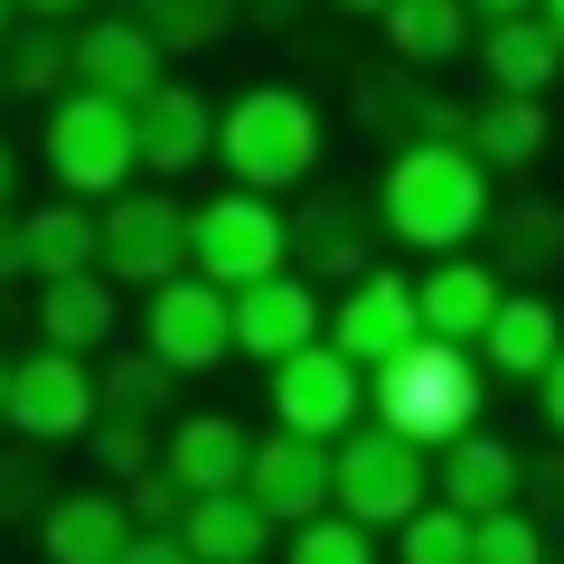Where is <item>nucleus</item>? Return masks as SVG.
Returning a JSON list of instances; mask_svg holds the SVG:
<instances>
[{
    "label": "nucleus",
    "mask_w": 564,
    "mask_h": 564,
    "mask_svg": "<svg viewBox=\"0 0 564 564\" xmlns=\"http://www.w3.org/2000/svg\"><path fill=\"white\" fill-rule=\"evenodd\" d=\"M395 564H470V518L462 508H414V518L395 527Z\"/></svg>",
    "instance_id": "obj_36"
},
{
    "label": "nucleus",
    "mask_w": 564,
    "mask_h": 564,
    "mask_svg": "<svg viewBox=\"0 0 564 564\" xmlns=\"http://www.w3.org/2000/svg\"><path fill=\"white\" fill-rule=\"evenodd\" d=\"M470 57H480V76H489V95H555V76H564V39L545 20H480V39H470Z\"/></svg>",
    "instance_id": "obj_22"
},
{
    "label": "nucleus",
    "mask_w": 564,
    "mask_h": 564,
    "mask_svg": "<svg viewBox=\"0 0 564 564\" xmlns=\"http://www.w3.org/2000/svg\"><path fill=\"white\" fill-rule=\"evenodd\" d=\"M480 404H489V367L452 339H414L404 358L367 377V423L404 433L414 452H452L462 433H480Z\"/></svg>",
    "instance_id": "obj_3"
},
{
    "label": "nucleus",
    "mask_w": 564,
    "mask_h": 564,
    "mask_svg": "<svg viewBox=\"0 0 564 564\" xmlns=\"http://www.w3.org/2000/svg\"><path fill=\"white\" fill-rule=\"evenodd\" d=\"M39 555L47 564H122L132 555V508H122V489H66L39 518Z\"/></svg>",
    "instance_id": "obj_19"
},
{
    "label": "nucleus",
    "mask_w": 564,
    "mask_h": 564,
    "mask_svg": "<svg viewBox=\"0 0 564 564\" xmlns=\"http://www.w3.org/2000/svg\"><path fill=\"white\" fill-rule=\"evenodd\" d=\"M329 508L358 518L367 536L404 527L414 508H433V452H414L386 423H358L348 443H329Z\"/></svg>",
    "instance_id": "obj_6"
},
{
    "label": "nucleus",
    "mask_w": 564,
    "mask_h": 564,
    "mask_svg": "<svg viewBox=\"0 0 564 564\" xmlns=\"http://www.w3.org/2000/svg\"><path fill=\"white\" fill-rule=\"evenodd\" d=\"M10 188H20V161H10V141H0V217H10Z\"/></svg>",
    "instance_id": "obj_46"
},
{
    "label": "nucleus",
    "mask_w": 564,
    "mask_h": 564,
    "mask_svg": "<svg viewBox=\"0 0 564 564\" xmlns=\"http://www.w3.org/2000/svg\"><path fill=\"white\" fill-rule=\"evenodd\" d=\"M508 282L489 254H443L414 273V311H423V339H452V348H480V329L499 321Z\"/></svg>",
    "instance_id": "obj_15"
},
{
    "label": "nucleus",
    "mask_w": 564,
    "mask_h": 564,
    "mask_svg": "<svg viewBox=\"0 0 564 564\" xmlns=\"http://www.w3.org/2000/svg\"><path fill=\"white\" fill-rule=\"evenodd\" d=\"M95 386H104V414H141V423H161L170 404H180V377H170L151 348H122V358H104Z\"/></svg>",
    "instance_id": "obj_32"
},
{
    "label": "nucleus",
    "mask_w": 564,
    "mask_h": 564,
    "mask_svg": "<svg viewBox=\"0 0 564 564\" xmlns=\"http://www.w3.org/2000/svg\"><path fill=\"white\" fill-rule=\"evenodd\" d=\"M122 564H198V555H188L180 536H132V555H122Z\"/></svg>",
    "instance_id": "obj_42"
},
{
    "label": "nucleus",
    "mask_w": 564,
    "mask_h": 564,
    "mask_svg": "<svg viewBox=\"0 0 564 564\" xmlns=\"http://www.w3.org/2000/svg\"><path fill=\"white\" fill-rule=\"evenodd\" d=\"M0 104H10V76H0Z\"/></svg>",
    "instance_id": "obj_51"
},
{
    "label": "nucleus",
    "mask_w": 564,
    "mask_h": 564,
    "mask_svg": "<svg viewBox=\"0 0 564 564\" xmlns=\"http://www.w3.org/2000/svg\"><path fill=\"white\" fill-rule=\"evenodd\" d=\"M423 95H433V76H414V66L386 57V66H367V76H358V122L404 151V141L423 132Z\"/></svg>",
    "instance_id": "obj_31"
},
{
    "label": "nucleus",
    "mask_w": 564,
    "mask_h": 564,
    "mask_svg": "<svg viewBox=\"0 0 564 564\" xmlns=\"http://www.w3.org/2000/svg\"><path fill=\"white\" fill-rule=\"evenodd\" d=\"M518 489H527V452L499 433H462L452 452H433V499L462 518H499V508H518Z\"/></svg>",
    "instance_id": "obj_18"
},
{
    "label": "nucleus",
    "mask_w": 564,
    "mask_h": 564,
    "mask_svg": "<svg viewBox=\"0 0 564 564\" xmlns=\"http://www.w3.org/2000/svg\"><path fill=\"white\" fill-rule=\"evenodd\" d=\"M95 273L113 292H161V282H180L188 273V207L161 180L104 198L95 207Z\"/></svg>",
    "instance_id": "obj_7"
},
{
    "label": "nucleus",
    "mask_w": 564,
    "mask_h": 564,
    "mask_svg": "<svg viewBox=\"0 0 564 564\" xmlns=\"http://www.w3.org/2000/svg\"><path fill=\"white\" fill-rule=\"evenodd\" d=\"M414 339H423L414 273H395V263H367V273L348 282L339 302H329V348H339L348 367H367V377H377L386 358H404Z\"/></svg>",
    "instance_id": "obj_11"
},
{
    "label": "nucleus",
    "mask_w": 564,
    "mask_h": 564,
    "mask_svg": "<svg viewBox=\"0 0 564 564\" xmlns=\"http://www.w3.org/2000/svg\"><path fill=\"white\" fill-rule=\"evenodd\" d=\"M95 414H104L95 358H66V348H29V358H10V433H20L29 452L85 443Z\"/></svg>",
    "instance_id": "obj_10"
},
{
    "label": "nucleus",
    "mask_w": 564,
    "mask_h": 564,
    "mask_svg": "<svg viewBox=\"0 0 564 564\" xmlns=\"http://www.w3.org/2000/svg\"><path fill=\"white\" fill-rule=\"evenodd\" d=\"M10 29H20V0H0V47H10Z\"/></svg>",
    "instance_id": "obj_48"
},
{
    "label": "nucleus",
    "mask_w": 564,
    "mask_h": 564,
    "mask_svg": "<svg viewBox=\"0 0 564 564\" xmlns=\"http://www.w3.org/2000/svg\"><path fill=\"white\" fill-rule=\"evenodd\" d=\"M39 151H47V180L57 198L76 207H104L132 188L141 151H132V104H104V95H57L39 122Z\"/></svg>",
    "instance_id": "obj_5"
},
{
    "label": "nucleus",
    "mask_w": 564,
    "mask_h": 564,
    "mask_svg": "<svg viewBox=\"0 0 564 564\" xmlns=\"http://www.w3.org/2000/svg\"><path fill=\"white\" fill-rule=\"evenodd\" d=\"M245 462H254V433H245L236 414H170V433H161V470L188 489V499L245 489Z\"/></svg>",
    "instance_id": "obj_17"
},
{
    "label": "nucleus",
    "mask_w": 564,
    "mask_h": 564,
    "mask_svg": "<svg viewBox=\"0 0 564 564\" xmlns=\"http://www.w3.org/2000/svg\"><path fill=\"white\" fill-rule=\"evenodd\" d=\"M386 57L414 66V76H433V66L470 57V39H480V20H470V0H386Z\"/></svg>",
    "instance_id": "obj_24"
},
{
    "label": "nucleus",
    "mask_w": 564,
    "mask_h": 564,
    "mask_svg": "<svg viewBox=\"0 0 564 564\" xmlns=\"http://www.w3.org/2000/svg\"><path fill=\"white\" fill-rule=\"evenodd\" d=\"M0 423H10V358H0Z\"/></svg>",
    "instance_id": "obj_50"
},
{
    "label": "nucleus",
    "mask_w": 564,
    "mask_h": 564,
    "mask_svg": "<svg viewBox=\"0 0 564 564\" xmlns=\"http://www.w3.org/2000/svg\"><path fill=\"white\" fill-rule=\"evenodd\" d=\"M122 329V292L104 273H66L39 282V348H66V358H104Z\"/></svg>",
    "instance_id": "obj_21"
},
{
    "label": "nucleus",
    "mask_w": 564,
    "mask_h": 564,
    "mask_svg": "<svg viewBox=\"0 0 564 564\" xmlns=\"http://www.w3.org/2000/svg\"><path fill=\"white\" fill-rule=\"evenodd\" d=\"M329 161V113L302 85H236L217 104V170L226 188H254V198H292L311 188Z\"/></svg>",
    "instance_id": "obj_2"
},
{
    "label": "nucleus",
    "mask_w": 564,
    "mask_h": 564,
    "mask_svg": "<svg viewBox=\"0 0 564 564\" xmlns=\"http://www.w3.org/2000/svg\"><path fill=\"white\" fill-rule=\"evenodd\" d=\"M489 207H499V180L470 161V141H404L377 170V226L423 263L470 254L489 236Z\"/></svg>",
    "instance_id": "obj_1"
},
{
    "label": "nucleus",
    "mask_w": 564,
    "mask_h": 564,
    "mask_svg": "<svg viewBox=\"0 0 564 564\" xmlns=\"http://www.w3.org/2000/svg\"><path fill=\"white\" fill-rule=\"evenodd\" d=\"M545 141H555V113H545L536 95H480V104H470V161H480L489 180L536 170Z\"/></svg>",
    "instance_id": "obj_23"
},
{
    "label": "nucleus",
    "mask_w": 564,
    "mask_h": 564,
    "mask_svg": "<svg viewBox=\"0 0 564 564\" xmlns=\"http://www.w3.org/2000/svg\"><path fill=\"white\" fill-rule=\"evenodd\" d=\"M132 151H141V170H151L161 188L188 180V170H207V161H217V104H207L198 85L170 76L161 95L132 104Z\"/></svg>",
    "instance_id": "obj_13"
},
{
    "label": "nucleus",
    "mask_w": 564,
    "mask_h": 564,
    "mask_svg": "<svg viewBox=\"0 0 564 564\" xmlns=\"http://www.w3.org/2000/svg\"><path fill=\"white\" fill-rule=\"evenodd\" d=\"M545 0H470V20H536Z\"/></svg>",
    "instance_id": "obj_43"
},
{
    "label": "nucleus",
    "mask_w": 564,
    "mask_h": 564,
    "mask_svg": "<svg viewBox=\"0 0 564 564\" xmlns=\"http://www.w3.org/2000/svg\"><path fill=\"white\" fill-rule=\"evenodd\" d=\"M47 508H57L47 462H39V452H10V462H0V518H29V527H39Z\"/></svg>",
    "instance_id": "obj_38"
},
{
    "label": "nucleus",
    "mask_w": 564,
    "mask_h": 564,
    "mask_svg": "<svg viewBox=\"0 0 564 564\" xmlns=\"http://www.w3.org/2000/svg\"><path fill=\"white\" fill-rule=\"evenodd\" d=\"M358 245H367V207H358V198H339V188H329V198H311L302 217H292V254H302L311 273L358 282V273H367V263H358Z\"/></svg>",
    "instance_id": "obj_28"
},
{
    "label": "nucleus",
    "mask_w": 564,
    "mask_h": 564,
    "mask_svg": "<svg viewBox=\"0 0 564 564\" xmlns=\"http://www.w3.org/2000/svg\"><path fill=\"white\" fill-rule=\"evenodd\" d=\"M85 452H95V470H113L122 489L141 480V470H161V433L141 414H95V433H85Z\"/></svg>",
    "instance_id": "obj_35"
},
{
    "label": "nucleus",
    "mask_w": 564,
    "mask_h": 564,
    "mask_svg": "<svg viewBox=\"0 0 564 564\" xmlns=\"http://www.w3.org/2000/svg\"><path fill=\"white\" fill-rule=\"evenodd\" d=\"M329 10H348V20H386V0H329Z\"/></svg>",
    "instance_id": "obj_47"
},
{
    "label": "nucleus",
    "mask_w": 564,
    "mask_h": 564,
    "mask_svg": "<svg viewBox=\"0 0 564 564\" xmlns=\"http://www.w3.org/2000/svg\"><path fill=\"white\" fill-rule=\"evenodd\" d=\"M489 263H499V282L508 273H555L564 263V207H545V198L489 207Z\"/></svg>",
    "instance_id": "obj_26"
},
{
    "label": "nucleus",
    "mask_w": 564,
    "mask_h": 564,
    "mask_svg": "<svg viewBox=\"0 0 564 564\" xmlns=\"http://www.w3.org/2000/svg\"><path fill=\"white\" fill-rule=\"evenodd\" d=\"M263 404H273V433H302V443H348L367 423V367H348L339 348H302V358L263 367Z\"/></svg>",
    "instance_id": "obj_8"
},
{
    "label": "nucleus",
    "mask_w": 564,
    "mask_h": 564,
    "mask_svg": "<svg viewBox=\"0 0 564 564\" xmlns=\"http://www.w3.org/2000/svg\"><path fill=\"white\" fill-rule=\"evenodd\" d=\"M188 273H207L217 292H254V282L292 273V207L254 198V188H207L188 207Z\"/></svg>",
    "instance_id": "obj_4"
},
{
    "label": "nucleus",
    "mask_w": 564,
    "mask_h": 564,
    "mask_svg": "<svg viewBox=\"0 0 564 564\" xmlns=\"http://www.w3.org/2000/svg\"><path fill=\"white\" fill-rule=\"evenodd\" d=\"M518 508H536V518L555 508V518H564V443L545 452V462H527V489H518Z\"/></svg>",
    "instance_id": "obj_39"
},
{
    "label": "nucleus",
    "mask_w": 564,
    "mask_h": 564,
    "mask_svg": "<svg viewBox=\"0 0 564 564\" xmlns=\"http://www.w3.org/2000/svg\"><path fill=\"white\" fill-rule=\"evenodd\" d=\"M536 20H545V29H555V39H564V0H545V10H536Z\"/></svg>",
    "instance_id": "obj_49"
},
{
    "label": "nucleus",
    "mask_w": 564,
    "mask_h": 564,
    "mask_svg": "<svg viewBox=\"0 0 564 564\" xmlns=\"http://www.w3.org/2000/svg\"><path fill=\"white\" fill-rule=\"evenodd\" d=\"M29 236V282H66V273H95V207L76 198H47L20 217Z\"/></svg>",
    "instance_id": "obj_27"
},
{
    "label": "nucleus",
    "mask_w": 564,
    "mask_h": 564,
    "mask_svg": "<svg viewBox=\"0 0 564 564\" xmlns=\"http://www.w3.org/2000/svg\"><path fill=\"white\" fill-rule=\"evenodd\" d=\"M122 508H132V536H180V518H188V489L170 480V470H141Z\"/></svg>",
    "instance_id": "obj_37"
},
{
    "label": "nucleus",
    "mask_w": 564,
    "mask_h": 564,
    "mask_svg": "<svg viewBox=\"0 0 564 564\" xmlns=\"http://www.w3.org/2000/svg\"><path fill=\"white\" fill-rule=\"evenodd\" d=\"M273 536H282V527L263 518V508L245 499V489L188 499V518H180V545H188L198 564H263V555H273Z\"/></svg>",
    "instance_id": "obj_25"
},
{
    "label": "nucleus",
    "mask_w": 564,
    "mask_h": 564,
    "mask_svg": "<svg viewBox=\"0 0 564 564\" xmlns=\"http://www.w3.org/2000/svg\"><path fill=\"white\" fill-rule=\"evenodd\" d=\"M292 10H302V0H245V20H263V29H282Z\"/></svg>",
    "instance_id": "obj_45"
},
{
    "label": "nucleus",
    "mask_w": 564,
    "mask_h": 564,
    "mask_svg": "<svg viewBox=\"0 0 564 564\" xmlns=\"http://www.w3.org/2000/svg\"><path fill=\"white\" fill-rule=\"evenodd\" d=\"M122 10L161 39V57H198V47H217L245 20V0H122Z\"/></svg>",
    "instance_id": "obj_30"
},
{
    "label": "nucleus",
    "mask_w": 564,
    "mask_h": 564,
    "mask_svg": "<svg viewBox=\"0 0 564 564\" xmlns=\"http://www.w3.org/2000/svg\"><path fill=\"white\" fill-rule=\"evenodd\" d=\"M386 545L367 536L358 518H339V508H329V518H302V527H282V564H377Z\"/></svg>",
    "instance_id": "obj_34"
},
{
    "label": "nucleus",
    "mask_w": 564,
    "mask_h": 564,
    "mask_svg": "<svg viewBox=\"0 0 564 564\" xmlns=\"http://www.w3.org/2000/svg\"><path fill=\"white\" fill-rule=\"evenodd\" d=\"M536 414H545V433L564 443V348H555V367L536 377Z\"/></svg>",
    "instance_id": "obj_40"
},
{
    "label": "nucleus",
    "mask_w": 564,
    "mask_h": 564,
    "mask_svg": "<svg viewBox=\"0 0 564 564\" xmlns=\"http://www.w3.org/2000/svg\"><path fill=\"white\" fill-rule=\"evenodd\" d=\"M555 348H564V311L545 302V292H508L470 358H480L489 377H508V386H536L545 367H555Z\"/></svg>",
    "instance_id": "obj_20"
},
{
    "label": "nucleus",
    "mask_w": 564,
    "mask_h": 564,
    "mask_svg": "<svg viewBox=\"0 0 564 564\" xmlns=\"http://www.w3.org/2000/svg\"><path fill=\"white\" fill-rule=\"evenodd\" d=\"M141 348L170 377H207L236 358V292H217L207 273H180L161 292H141Z\"/></svg>",
    "instance_id": "obj_9"
},
{
    "label": "nucleus",
    "mask_w": 564,
    "mask_h": 564,
    "mask_svg": "<svg viewBox=\"0 0 564 564\" xmlns=\"http://www.w3.org/2000/svg\"><path fill=\"white\" fill-rule=\"evenodd\" d=\"M470 564H555V527H545L536 508L470 518Z\"/></svg>",
    "instance_id": "obj_33"
},
{
    "label": "nucleus",
    "mask_w": 564,
    "mask_h": 564,
    "mask_svg": "<svg viewBox=\"0 0 564 564\" xmlns=\"http://www.w3.org/2000/svg\"><path fill=\"white\" fill-rule=\"evenodd\" d=\"M321 339H329V302H321L311 273H273V282H254V292H236V358L282 367V358H302V348H321Z\"/></svg>",
    "instance_id": "obj_12"
},
{
    "label": "nucleus",
    "mask_w": 564,
    "mask_h": 564,
    "mask_svg": "<svg viewBox=\"0 0 564 564\" xmlns=\"http://www.w3.org/2000/svg\"><path fill=\"white\" fill-rule=\"evenodd\" d=\"M245 499L273 527L329 518V443H302V433H263L254 462H245Z\"/></svg>",
    "instance_id": "obj_16"
},
{
    "label": "nucleus",
    "mask_w": 564,
    "mask_h": 564,
    "mask_svg": "<svg viewBox=\"0 0 564 564\" xmlns=\"http://www.w3.org/2000/svg\"><path fill=\"white\" fill-rule=\"evenodd\" d=\"M0 282H29V236H20V217H0Z\"/></svg>",
    "instance_id": "obj_41"
},
{
    "label": "nucleus",
    "mask_w": 564,
    "mask_h": 564,
    "mask_svg": "<svg viewBox=\"0 0 564 564\" xmlns=\"http://www.w3.org/2000/svg\"><path fill=\"white\" fill-rule=\"evenodd\" d=\"M0 76H10V95H76V29L57 20H20L10 29V47H0Z\"/></svg>",
    "instance_id": "obj_29"
},
{
    "label": "nucleus",
    "mask_w": 564,
    "mask_h": 564,
    "mask_svg": "<svg viewBox=\"0 0 564 564\" xmlns=\"http://www.w3.org/2000/svg\"><path fill=\"white\" fill-rule=\"evenodd\" d=\"M76 10H95V0H20V20H76Z\"/></svg>",
    "instance_id": "obj_44"
},
{
    "label": "nucleus",
    "mask_w": 564,
    "mask_h": 564,
    "mask_svg": "<svg viewBox=\"0 0 564 564\" xmlns=\"http://www.w3.org/2000/svg\"><path fill=\"white\" fill-rule=\"evenodd\" d=\"M170 85V57L161 39L132 20V10H113V20H85L76 29V95H104V104H141Z\"/></svg>",
    "instance_id": "obj_14"
}]
</instances>
